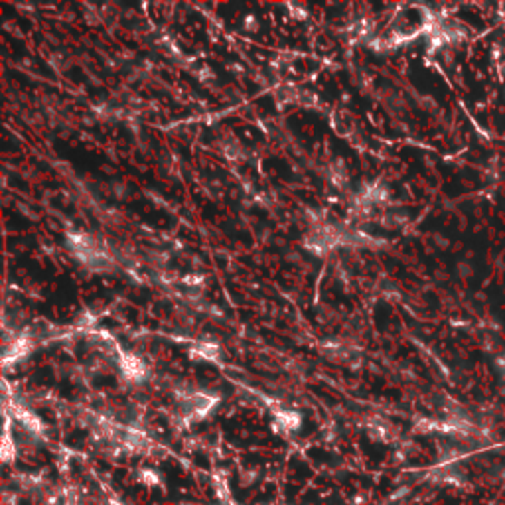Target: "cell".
Masks as SVG:
<instances>
[{"label": "cell", "instance_id": "1", "mask_svg": "<svg viewBox=\"0 0 505 505\" xmlns=\"http://www.w3.org/2000/svg\"><path fill=\"white\" fill-rule=\"evenodd\" d=\"M276 421H278V424H280L285 430H296V428L301 426V419H298V415H294V412H280Z\"/></svg>", "mask_w": 505, "mask_h": 505}, {"label": "cell", "instance_id": "2", "mask_svg": "<svg viewBox=\"0 0 505 505\" xmlns=\"http://www.w3.org/2000/svg\"><path fill=\"white\" fill-rule=\"evenodd\" d=\"M138 482L146 484V486H156V484H160V474L152 468H140L138 470Z\"/></svg>", "mask_w": 505, "mask_h": 505}]
</instances>
